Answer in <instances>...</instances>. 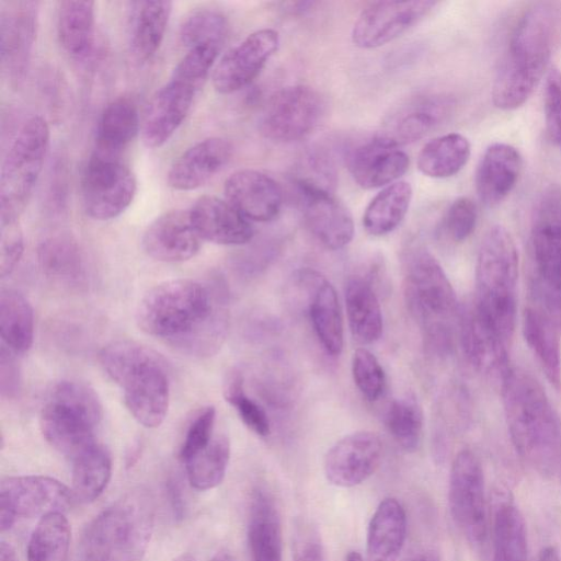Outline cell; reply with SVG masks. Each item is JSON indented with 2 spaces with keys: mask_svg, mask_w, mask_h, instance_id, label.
Instances as JSON below:
<instances>
[{
  "mask_svg": "<svg viewBox=\"0 0 561 561\" xmlns=\"http://www.w3.org/2000/svg\"><path fill=\"white\" fill-rule=\"evenodd\" d=\"M136 322L146 334L195 357L215 354L228 332L224 294L192 279H172L140 299Z\"/></svg>",
  "mask_w": 561,
  "mask_h": 561,
  "instance_id": "6da1fadb",
  "label": "cell"
},
{
  "mask_svg": "<svg viewBox=\"0 0 561 561\" xmlns=\"http://www.w3.org/2000/svg\"><path fill=\"white\" fill-rule=\"evenodd\" d=\"M561 37V4L535 2L514 25L492 84V101L502 111L522 106L548 68Z\"/></svg>",
  "mask_w": 561,
  "mask_h": 561,
  "instance_id": "7a4b0ae2",
  "label": "cell"
},
{
  "mask_svg": "<svg viewBox=\"0 0 561 561\" xmlns=\"http://www.w3.org/2000/svg\"><path fill=\"white\" fill-rule=\"evenodd\" d=\"M508 434L519 457L541 476L556 470L561 454L560 425L541 385L511 368L501 383Z\"/></svg>",
  "mask_w": 561,
  "mask_h": 561,
  "instance_id": "3957f363",
  "label": "cell"
},
{
  "mask_svg": "<svg viewBox=\"0 0 561 561\" xmlns=\"http://www.w3.org/2000/svg\"><path fill=\"white\" fill-rule=\"evenodd\" d=\"M100 363L122 388L133 417L145 427H158L167 416L170 400L168 373L159 354L138 342L119 340L103 347Z\"/></svg>",
  "mask_w": 561,
  "mask_h": 561,
  "instance_id": "277c9868",
  "label": "cell"
},
{
  "mask_svg": "<svg viewBox=\"0 0 561 561\" xmlns=\"http://www.w3.org/2000/svg\"><path fill=\"white\" fill-rule=\"evenodd\" d=\"M518 252L511 232L501 225L483 236L476 263L473 307L508 344L517 317Z\"/></svg>",
  "mask_w": 561,
  "mask_h": 561,
  "instance_id": "5b68a950",
  "label": "cell"
},
{
  "mask_svg": "<svg viewBox=\"0 0 561 561\" xmlns=\"http://www.w3.org/2000/svg\"><path fill=\"white\" fill-rule=\"evenodd\" d=\"M403 287L410 313L424 331L428 346L439 354L449 352L460 313L457 297L442 265L426 248L413 245L405 252Z\"/></svg>",
  "mask_w": 561,
  "mask_h": 561,
  "instance_id": "8992f818",
  "label": "cell"
},
{
  "mask_svg": "<svg viewBox=\"0 0 561 561\" xmlns=\"http://www.w3.org/2000/svg\"><path fill=\"white\" fill-rule=\"evenodd\" d=\"M154 527L153 499L134 489L104 508L82 536L83 561H142Z\"/></svg>",
  "mask_w": 561,
  "mask_h": 561,
  "instance_id": "52a82bcc",
  "label": "cell"
},
{
  "mask_svg": "<svg viewBox=\"0 0 561 561\" xmlns=\"http://www.w3.org/2000/svg\"><path fill=\"white\" fill-rule=\"evenodd\" d=\"M103 416L96 393L87 385L72 380L57 383L49 392L39 416L46 442L60 454L73 459L95 444V431Z\"/></svg>",
  "mask_w": 561,
  "mask_h": 561,
  "instance_id": "ba28073f",
  "label": "cell"
},
{
  "mask_svg": "<svg viewBox=\"0 0 561 561\" xmlns=\"http://www.w3.org/2000/svg\"><path fill=\"white\" fill-rule=\"evenodd\" d=\"M531 287L539 309L561 329V188L539 195L530 224Z\"/></svg>",
  "mask_w": 561,
  "mask_h": 561,
  "instance_id": "9c48e42d",
  "label": "cell"
},
{
  "mask_svg": "<svg viewBox=\"0 0 561 561\" xmlns=\"http://www.w3.org/2000/svg\"><path fill=\"white\" fill-rule=\"evenodd\" d=\"M47 121L35 115L18 131L2 163L0 176L1 224L18 222L43 170L49 146Z\"/></svg>",
  "mask_w": 561,
  "mask_h": 561,
  "instance_id": "30bf717a",
  "label": "cell"
},
{
  "mask_svg": "<svg viewBox=\"0 0 561 561\" xmlns=\"http://www.w3.org/2000/svg\"><path fill=\"white\" fill-rule=\"evenodd\" d=\"M448 505L466 540L474 547L484 545L489 530L484 474L478 456L468 448L458 451L453 460Z\"/></svg>",
  "mask_w": 561,
  "mask_h": 561,
  "instance_id": "8fae6325",
  "label": "cell"
},
{
  "mask_svg": "<svg viewBox=\"0 0 561 561\" xmlns=\"http://www.w3.org/2000/svg\"><path fill=\"white\" fill-rule=\"evenodd\" d=\"M136 191V178L119 157L92 152L81 181L82 204L89 217L101 221L116 218L131 204Z\"/></svg>",
  "mask_w": 561,
  "mask_h": 561,
  "instance_id": "7c38bea8",
  "label": "cell"
},
{
  "mask_svg": "<svg viewBox=\"0 0 561 561\" xmlns=\"http://www.w3.org/2000/svg\"><path fill=\"white\" fill-rule=\"evenodd\" d=\"M71 489L46 476L7 477L0 483V527L9 530L20 519L66 513L75 503Z\"/></svg>",
  "mask_w": 561,
  "mask_h": 561,
  "instance_id": "4fadbf2b",
  "label": "cell"
},
{
  "mask_svg": "<svg viewBox=\"0 0 561 561\" xmlns=\"http://www.w3.org/2000/svg\"><path fill=\"white\" fill-rule=\"evenodd\" d=\"M324 102L309 85H289L274 92L267 100L260 129L267 139L290 142L306 137L320 123Z\"/></svg>",
  "mask_w": 561,
  "mask_h": 561,
  "instance_id": "5bb4252c",
  "label": "cell"
},
{
  "mask_svg": "<svg viewBox=\"0 0 561 561\" xmlns=\"http://www.w3.org/2000/svg\"><path fill=\"white\" fill-rule=\"evenodd\" d=\"M205 82L175 68L170 79L149 100L141 122L146 147H162L188 115L194 99Z\"/></svg>",
  "mask_w": 561,
  "mask_h": 561,
  "instance_id": "9a60e30c",
  "label": "cell"
},
{
  "mask_svg": "<svg viewBox=\"0 0 561 561\" xmlns=\"http://www.w3.org/2000/svg\"><path fill=\"white\" fill-rule=\"evenodd\" d=\"M436 4L431 0L373 2L357 16L352 42L364 49L380 47L417 24Z\"/></svg>",
  "mask_w": 561,
  "mask_h": 561,
  "instance_id": "2e32d148",
  "label": "cell"
},
{
  "mask_svg": "<svg viewBox=\"0 0 561 561\" xmlns=\"http://www.w3.org/2000/svg\"><path fill=\"white\" fill-rule=\"evenodd\" d=\"M279 46L275 30L262 28L249 34L237 46L228 50L213 72L214 89L230 94L251 83L264 68Z\"/></svg>",
  "mask_w": 561,
  "mask_h": 561,
  "instance_id": "e0dca14e",
  "label": "cell"
},
{
  "mask_svg": "<svg viewBox=\"0 0 561 561\" xmlns=\"http://www.w3.org/2000/svg\"><path fill=\"white\" fill-rule=\"evenodd\" d=\"M382 443L369 431L348 434L325 454L323 471L327 480L339 488H353L365 482L378 469Z\"/></svg>",
  "mask_w": 561,
  "mask_h": 561,
  "instance_id": "ac0fdd59",
  "label": "cell"
},
{
  "mask_svg": "<svg viewBox=\"0 0 561 561\" xmlns=\"http://www.w3.org/2000/svg\"><path fill=\"white\" fill-rule=\"evenodd\" d=\"M294 285L304 293L312 328L322 347L331 356H339L344 345V328L335 288L311 268L297 271Z\"/></svg>",
  "mask_w": 561,
  "mask_h": 561,
  "instance_id": "d6986e66",
  "label": "cell"
},
{
  "mask_svg": "<svg viewBox=\"0 0 561 561\" xmlns=\"http://www.w3.org/2000/svg\"><path fill=\"white\" fill-rule=\"evenodd\" d=\"M38 2L5 1L0 9V58L3 72L19 82L27 69L37 32Z\"/></svg>",
  "mask_w": 561,
  "mask_h": 561,
  "instance_id": "ffe728a7",
  "label": "cell"
},
{
  "mask_svg": "<svg viewBox=\"0 0 561 561\" xmlns=\"http://www.w3.org/2000/svg\"><path fill=\"white\" fill-rule=\"evenodd\" d=\"M459 335L472 366L493 381L502 383L510 371L508 343L478 313L473 305L459 313Z\"/></svg>",
  "mask_w": 561,
  "mask_h": 561,
  "instance_id": "44dd1931",
  "label": "cell"
},
{
  "mask_svg": "<svg viewBox=\"0 0 561 561\" xmlns=\"http://www.w3.org/2000/svg\"><path fill=\"white\" fill-rule=\"evenodd\" d=\"M226 201L248 220L275 219L283 205V190L268 174L255 169L231 173L224 183Z\"/></svg>",
  "mask_w": 561,
  "mask_h": 561,
  "instance_id": "7402d4cb",
  "label": "cell"
},
{
  "mask_svg": "<svg viewBox=\"0 0 561 561\" xmlns=\"http://www.w3.org/2000/svg\"><path fill=\"white\" fill-rule=\"evenodd\" d=\"M353 180L363 188L385 187L409 169V156L381 135L356 146L346 158Z\"/></svg>",
  "mask_w": 561,
  "mask_h": 561,
  "instance_id": "603a6c76",
  "label": "cell"
},
{
  "mask_svg": "<svg viewBox=\"0 0 561 561\" xmlns=\"http://www.w3.org/2000/svg\"><path fill=\"white\" fill-rule=\"evenodd\" d=\"M190 210L173 209L157 217L145 230L142 248L152 259L165 262H184L201 249Z\"/></svg>",
  "mask_w": 561,
  "mask_h": 561,
  "instance_id": "cb8c5ba5",
  "label": "cell"
},
{
  "mask_svg": "<svg viewBox=\"0 0 561 561\" xmlns=\"http://www.w3.org/2000/svg\"><path fill=\"white\" fill-rule=\"evenodd\" d=\"M302 214L311 234L327 249L340 250L354 237V221L347 207L333 193L298 190Z\"/></svg>",
  "mask_w": 561,
  "mask_h": 561,
  "instance_id": "d4e9b609",
  "label": "cell"
},
{
  "mask_svg": "<svg viewBox=\"0 0 561 561\" xmlns=\"http://www.w3.org/2000/svg\"><path fill=\"white\" fill-rule=\"evenodd\" d=\"M232 152L231 142L222 137H208L194 144L169 169V186L176 191H192L205 185L225 168Z\"/></svg>",
  "mask_w": 561,
  "mask_h": 561,
  "instance_id": "484cf974",
  "label": "cell"
},
{
  "mask_svg": "<svg viewBox=\"0 0 561 561\" xmlns=\"http://www.w3.org/2000/svg\"><path fill=\"white\" fill-rule=\"evenodd\" d=\"M188 210L202 240L222 245H241L253 238L254 230L250 221L226 199L203 195Z\"/></svg>",
  "mask_w": 561,
  "mask_h": 561,
  "instance_id": "4316f807",
  "label": "cell"
},
{
  "mask_svg": "<svg viewBox=\"0 0 561 561\" xmlns=\"http://www.w3.org/2000/svg\"><path fill=\"white\" fill-rule=\"evenodd\" d=\"M453 106V100L446 95L416 98L391 114L380 135L398 146L413 142L442 124Z\"/></svg>",
  "mask_w": 561,
  "mask_h": 561,
  "instance_id": "83f0119b",
  "label": "cell"
},
{
  "mask_svg": "<svg viewBox=\"0 0 561 561\" xmlns=\"http://www.w3.org/2000/svg\"><path fill=\"white\" fill-rule=\"evenodd\" d=\"M523 170V158L512 145L495 142L484 151L476 172V190L486 206L502 203L514 190Z\"/></svg>",
  "mask_w": 561,
  "mask_h": 561,
  "instance_id": "f1b7e54d",
  "label": "cell"
},
{
  "mask_svg": "<svg viewBox=\"0 0 561 561\" xmlns=\"http://www.w3.org/2000/svg\"><path fill=\"white\" fill-rule=\"evenodd\" d=\"M247 538L251 561H283L280 515L265 489L256 488L251 494Z\"/></svg>",
  "mask_w": 561,
  "mask_h": 561,
  "instance_id": "f546056e",
  "label": "cell"
},
{
  "mask_svg": "<svg viewBox=\"0 0 561 561\" xmlns=\"http://www.w3.org/2000/svg\"><path fill=\"white\" fill-rule=\"evenodd\" d=\"M407 537V514L394 497L376 507L367 530V561H398Z\"/></svg>",
  "mask_w": 561,
  "mask_h": 561,
  "instance_id": "4dcf8cb0",
  "label": "cell"
},
{
  "mask_svg": "<svg viewBox=\"0 0 561 561\" xmlns=\"http://www.w3.org/2000/svg\"><path fill=\"white\" fill-rule=\"evenodd\" d=\"M38 262L54 284L80 289L88 283V268L80 247L68 234H54L38 245Z\"/></svg>",
  "mask_w": 561,
  "mask_h": 561,
  "instance_id": "1f68e13d",
  "label": "cell"
},
{
  "mask_svg": "<svg viewBox=\"0 0 561 561\" xmlns=\"http://www.w3.org/2000/svg\"><path fill=\"white\" fill-rule=\"evenodd\" d=\"M171 1L130 3L129 46L138 61H147L159 50L172 12Z\"/></svg>",
  "mask_w": 561,
  "mask_h": 561,
  "instance_id": "d6a6232c",
  "label": "cell"
},
{
  "mask_svg": "<svg viewBox=\"0 0 561 561\" xmlns=\"http://www.w3.org/2000/svg\"><path fill=\"white\" fill-rule=\"evenodd\" d=\"M345 307L350 331L359 344L378 341L383 331V319L374 286L360 276L351 277L345 286Z\"/></svg>",
  "mask_w": 561,
  "mask_h": 561,
  "instance_id": "836d02e7",
  "label": "cell"
},
{
  "mask_svg": "<svg viewBox=\"0 0 561 561\" xmlns=\"http://www.w3.org/2000/svg\"><path fill=\"white\" fill-rule=\"evenodd\" d=\"M523 334L547 380L560 391L561 351L558 327L541 309L529 307L523 314Z\"/></svg>",
  "mask_w": 561,
  "mask_h": 561,
  "instance_id": "e575fe53",
  "label": "cell"
},
{
  "mask_svg": "<svg viewBox=\"0 0 561 561\" xmlns=\"http://www.w3.org/2000/svg\"><path fill=\"white\" fill-rule=\"evenodd\" d=\"M140 129L141 124L135 101L126 95L118 96L104 107L100 116L93 151L119 157Z\"/></svg>",
  "mask_w": 561,
  "mask_h": 561,
  "instance_id": "d590c367",
  "label": "cell"
},
{
  "mask_svg": "<svg viewBox=\"0 0 561 561\" xmlns=\"http://www.w3.org/2000/svg\"><path fill=\"white\" fill-rule=\"evenodd\" d=\"M95 2L61 1L57 11V34L64 50L72 58H85L94 43Z\"/></svg>",
  "mask_w": 561,
  "mask_h": 561,
  "instance_id": "8d00e7d4",
  "label": "cell"
},
{
  "mask_svg": "<svg viewBox=\"0 0 561 561\" xmlns=\"http://www.w3.org/2000/svg\"><path fill=\"white\" fill-rule=\"evenodd\" d=\"M412 186L397 181L385 186L367 205L363 215V227L374 237L392 232L404 219L412 201Z\"/></svg>",
  "mask_w": 561,
  "mask_h": 561,
  "instance_id": "74e56055",
  "label": "cell"
},
{
  "mask_svg": "<svg viewBox=\"0 0 561 561\" xmlns=\"http://www.w3.org/2000/svg\"><path fill=\"white\" fill-rule=\"evenodd\" d=\"M471 146L459 133H449L426 142L417 154V168L426 176L447 179L469 161Z\"/></svg>",
  "mask_w": 561,
  "mask_h": 561,
  "instance_id": "f35d334b",
  "label": "cell"
},
{
  "mask_svg": "<svg viewBox=\"0 0 561 561\" xmlns=\"http://www.w3.org/2000/svg\"><path fill=\"white\" fill-rule=\"evenodd\" d=\"M0 334L2 345L15 355L27 353L33 344V309L27 299L16 290L1 289Z\"/></svg>",
  "mask_w": 561,
  "mask_h": 561,
  "instance_id": "ab89813d",
  "label": "cell"
},
{
  "mask_svg": "<svg viewBox=\"0 0 561 561\" xmlns=\"http://www.w3.org/2000/svg\"><path fill=\"white\" fill-rule=\"evenodd\" d=\"M72 486L75 500L81 503L95 501L106 489L112 476V458L101 444H93L72 459Z\"/></svg>",
  "mask_w": 561,
  "mask_h": 561,
  "instance_id": "60d3db41",
  "label": "cell"
},
{
  "mask_svg": "<svg viewBox=\"0 0 561 561\" xmlns=\"http://www.w3.org/2000/svg\"><path fill=\"white\" fill-rule=\"evenodd\" d=\"M527 559L524 518L515 504L502 502L493 517L491 561H527Z\"/></svg>",
  "mask_w": 561,
  "mask_h": 561,
  "instance_id": "b9f144b4",
  "label": "cell"
},
{
  "mask_svg": "<svg viewBox=\"0 0 561 561\" xmlns=\"http://www.w3.org/2000/svg\"><path fill=\"white\" fill-rule=\"evenodd\" d=\"M71 529L65 513L41 517L33 529L26 550L27 561H67Z\"/></svg>",
  "mask_w": 561,
  "mask_h": 561,
  "instance_id": "7bdbcfd3",
  "label": "cell"
},
{
  "mask_svg": "<svg viewBox=\"0 0 561 561\" xmlns=\"http://www.w3.org/2000/svg\"><path fill=\"white\" fill-rule=\"evenodd\" d=\"M230 442L225 434L214 435L210 443L184 462L192 488L207 491L219 485L228 468Z\"/></svg>",
  "mask_w": 561,
  "mask_h": 561,
  "instance_id": "ee69618b",
  "label": "cell"
},
{
  "mask_svg": "<svg viewBox=\"0 0 561 561\" xmlns=\"http://www.w3.org/2000/svg\"><path fill=\"white\" fill-rule=\"evenodd\" d=\"M423 411L415 397L393 399L385 413V426L393 440L405 451L420 446L423 433Z\"/></svg>",
  "mask_w": 561,
  "mask_h": 561,
  "instance_id": "f6af8a7d",
  "label": "cell"
},
{
  "mask_svg": "<svg viewBox=\"0 0 561 561\" xmlns=\"http://www.w3.org/2000/svg\"><path fill=\"white\" fill-rule=\"evenodd\" d=\"M228 22L216 9L201 8L191 11L180 25L181 43L188 49L198 46L222 47L227 37Z\"/></svg>",
  "mask_w": 561,
  "mask_h": 561,
  "instance_id": "bcb514c9",
  "label": "cell"
},
{
  "mask_svg": "<svg viewBox=\"0 0 561 561\" xmlns=\"http://www.w3.org/2000/svg\"><path fill=\"white\" fill-rule=\"evenodd\" d=\"M224 397L236 409L243 424L254 434L266 437L271 433V423L264 409L244 390L243 374L239 369L228 373L224 381Z\"/></svg>",
  "mask_w": 561,
  "mask_h": 561,
  "instance_id": "7dc6e473",
  "label": "cell"
},
{
  "mask_svg": "<svg viewBox=\"0 0 561 561\" xmlns=\"http://www.w3.org/2000/svg\"><path fill=\"white\" fill-rule=\"evenodd\" d=\"M352 375L359 392L368 401H376L386 387V376L376 356L365 347L355 350L352 358Z\"/></svg>",
  "mask_w": 561,
  "mask_h": 561,
  "instance_id": "c3c4849f",
  "label": "cell"
},
{
  "mask_svg": "<svg viewBox=\"0 0 561 561\" xmlns=\"http://www.w3.org/2000/svg\"><path fill=\"white\" fill-rule=\"evenodd\" d=\"M215 421L216 410L211 405L198 410L192 417L179 453L183 463L210 443L215 435Z\"/></svg>",
  "mask_w": 561,
  "mask_h": 561,
  "instance_id": "681fc988",
  "label": "cell"
},
{
  "mask_svg": "<svg viewBox=\"0 0 561 561\" xmlns=\"http://www.w3.org/2000/svg\"><path fill=\"white\" fill-rule=\"evenodd\" d=\"M335 171L332 162L322 153H311L301 164L295 178L297 188L317 190L333 193Z\"/></svg>",
  "mask_w": 561,
  "mask_h": 561,
  "instance_id": "f907efd6",
  "label": "cell"
},
{
  "mask_svg": "<svg viewBox=\"0 0 561 561\" xmlns=\"http://www.w3.org/2000/svg\"><path fill=\"white\" fill-rule=\"evenodd\" d=\"M478 220L477 206L469 197L455 199L445 216V229L454 242L467 240L476 229Z\"/></svg>",
  "mask_w": 561,
  "mask_h": 561,
  "instance_id": "816d5d0a",
  "label": "cell"
},
{
  "mask_svg": "<svg viewBox=\"0 0 561 561\" xmlns=\"http://www.w3.org/2000/svg\"><path fill=\"white\" fill-rule=\"evenodd\" d=\"M543 112L549 138L561 149V71L551 69L546 79Z\"/></svg>",
  "mask_w": 561,
  "mask_h": 561,
  "instance_id": "f5cc1de1",
  "label": "cell"
},
{
  "mask_svg": "<svg viewBox=\"0 0 561 561\" xmlns=\"http://www.w3.org/2000/svg\"><path fill=\"white\" fill-rule=\"evenodd\" d=\"M293 561H324L322 542L314 526L299 520L294 530Z\"/></svg>",
  "mask_w": 561,
  "mask_h": 561,
  "instance_id": "db71d44e",
  "label": "cell"
},
{
  "mask_svg": "<svg viewBox=\"0 0 561 561\" xmlns=\"http://www.w3.org/2000/svg\"><path fill=\"white\" fill-rule=\"evenodd\" d=\"M24 251V239L18 222L1 224L0 275L12 273Z\"/></svg>",
  "mask_w": 561,
  "mask_h": 561,
  "instance_id": "11a10c76",
  "label": "cell"
},
{
  "mask_svg": "<svg viewBox=\"0 0 561 561\" xmlns=\"http://www.w3.org/2000/svg\"><path fill=\"white\" fill-rule=\"evenodd\" d=\"M0 390L1 396L14 399L21 390V374L15 354L1 345L0 351Z\"/></svg>",
  "mask_w": 561,
  "mask_h": 561,
  "instance_id": "9f6ffc18",
  "label": "cell"
},
{
  "mask_svg": "<svg viewBox=\"0 0 561 561\" xmlns=\"http://www.w3.org/2000/svg\"><path fill=\"white\" fill-rule=\"evenodd\" d=\"M165 493L175 520L180 522L185 516V501L180 483L174 478H169L165 483Z\"/></svg>",
  "mask_w": 561,
  "mask_h": 561,
  "instance_id": "6f0895ef",
  "label": "cell"
},
{
  "mask_svg": "<svg viewBox=\"0 0 561 561\" xmlns=\"http://www.w3.org/2000/svg\"><path fill=\"white\" fill-rule=\"evenodd\" d=\"M404 561H440V559L433 549L420 548L412 551Z\"/></svg>",
  "mask_w": 561,
  "mask_h": 561,
  "instance_id": "680465c9",
  "label": "cell"
},
{
  "mask_svg": "<svg viewBox=\"0 0 561 561\" xmlns=\"http://www.w3.org/2000/svg\"><path fill=\"white\" fill-rule=\"evenodd\" d=\"M0 561H19L12 545L4 540L0 545Z\"/></svg>",
  "mask_w": 561,
  "mask_h": 561,
  "instance_id": "91938a15",
  "label": "cell"
},
{
  "mask_svg": "<svg viewBox=\"0 0 561 561\" xmlns=\"http://www.w3.org/2000/svg\"><path fill=\"white\" fill-rule=\"evenodd\" d=\"M537 561H561L558 550L552 546L542 548L537 557Z\"/></svg>",
  "mask_w": 561,
  "mask_h": 561,
  "instance_id": "94428289",
  "label": "cell"
},
{
  "mask_svg": "<svg viewBox=\"0 0 561 561\" xmlns=\"http://www.w3.org/2000/svg\"><path fill=\"white\" fill-rule=\"evenodd\" d=\"M345 561H363V558L357 551H350L345 557Z\"/></svg>",
  "mask_w": 561,
  "mask_h": 561,
  "instance_id": "6125c7cd",
  "label": "cell"
},
{
  "mask_svg": "<svg viewBox=\"0 0 561 561\" xmlns=\"http://www.w3.org/2000/svg\"><path fill=\"white\" fill-rule=\"evenodd\" d=\"M210 561H233L227 553H218Z\"/></svg>",
  "mask_w": 561,
  "mask_h": 561,
  "instance_id": "be15d7a7",
  "label": "cell"
},
{
  "mask_svg": "<svg viewBox=\"0 0 561 561\" xmlns=\"http://www.w3.org/2000/svg\"><path fill=\"white\" fill-rule=\"evenodd\" d=\"M173 561H196L195 558L190 553H182L176 557Z\"/></svg>",
  "mask_w": 561,
  "mask_h": 561,
  "instance_id": "e7e4bbea",
  "label": "cell"
},
{
  "mask_svg": "<svg viewBox=\"0 0 561 561\" xmlns=\"http://www.w3.org/2000/svg\"><path fill=\"white\" fill-rule=\"evenodd\" d=\"M559 463H560V469H561V454H560V459H559Z\"/></svg>",
  "mask_w": 561,
  "mask_h": 561,
  "instance_id": "03108f58",
  "label": "cell"
}]
</instances>
